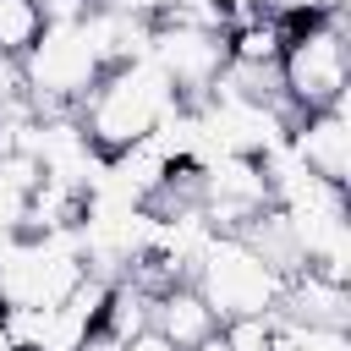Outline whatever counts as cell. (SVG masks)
I'll use <instances>...</instances> for the list:
<instances>
[{"instance_id": "1", "label": "cell", "mask_w": 351, "mask_h": 351, "mask_svg": "<svg viewBox=\"0 0 351 351\" xmlns=\"http://www.w3.org/2000/svg\"><path fill=\"white\" fill-rule=\"evenodd\" d=\"M181 104H186V99L176 93V82L143 55V60L104 66L99 82L82 93V104H77L71 115H77V126L88 132V143L110 159V154L154 137V126H159L170 110H181Z\"/></svg>"}, {"instance_id": "2", "label": "cell", "mask_w": 351, "mask_h": 351, "mask_svg": "<svg viewBox=\"0 0 351 351\" xmlns=\"http://www.w3.org/2000/svg\"><path fill=\"white\" fill-rule=\"evenodd\" d=\"M274 71H280V99L291 104V115L346 104V88H351V27H346V11L296 16Z\"/></svg>"}, {"instance_id": "3", "label": "cell", "mask_w": 351, "mask_h": 351, "mask_svg": "<svg viewBox=\"0 0 351 351\" xmlns=\"http://www.w3.org/2000/svg\"><path fill=\"white\" fill-rule=\"evenodd\" d=\"M186 280L197 285V296L214 307L219 324L225 318H247V313H274L280 285H285V274L247 236H225V230L208 236V247H203V258L192 263Z\"/></svg>"}, {"instance_id": "4", "label": "cell", "mask_w": 351, "mask_h": 351, "mask_svg": "<svg viewBox=\"0 0 351 351\" xmlns=\"http://www.w3.org/2000/svg\"><path fill=\"white\" fill-rule=\"evenodd\" d=\"M104 60L82 22H44V33L22 55V82L33 115H66L82 104V93L99 82Z\"/></svg>"}, {"instance_id": "5", "label": "cell", "mask_w": 351, "mask_h": 351, "mask_svg": "<svg viewBox=\"0 0 351 351\" xmlns=\"http://www.w3.org/2000/svg\"><path fill=\"white\" fill-rule=\"evenodd\" d=\"M269 203H274V186H269V165L263 159L214 154V159L197 165V214L208 219V230L241 236Z\"/></svg>"}, {"instance_id": "6", "label": "cell", "mask_w": 351, "mask_h": 351, "mask_svg": "<svg viewBox=\"0 0 351 351\" xmlns=\"http://www.w3.org/2000/svg\"><path fill=\"white\" fill-rule=\"evenodd\" d=\"M148 60L176 82V93L186 104H197L219 71H225V33L214 27H186V22H154L148 33Z\"/></svg>"}, {"instance_id": "7", "label": "cell", "mask_w": 351, "mask_h": 351, "mask_svg": "<svg viewBox=\"0 0 351 351\" xmlns=\"http://www.w3.org/2000/svg\"><path fill=\"white\" fill-rule=\"evenodd\" d=\"M291 159L335 186H351V104H329V110H302L291 121L285 137Z\"/></svg>"}, {"instance_id": "8", "label": "cell", "mask_w": 351, "mask_h": 351, "mask_svg": "<svg viewBox=\"0 0 351 351\" xmlns=\"http://www.w3.org/2000/svg\"><path fill=\"white\" fill-rule=\"evenodd\" d=\"M274 318L307 324V329H351V280H335L324 269H291L274 302Z\"/></svg>"}, {"instance_id": "9", "label": "cell", "mask_w": 351, "mask_h": 351, "mask_svg": "<svg viewBox=\"0 0 351 351\" xmlns=\"http://www.w3.org/2000/svg\"><path fill=\"white\" fill-rule=\"evenodd\" d=\"M154 329H159L176 351H186V346L208 340V335L219 329V318H214V307L197 296L192 280H170V285L154 296Z\"/></svg>"}, {"instance_id": "10", "label": "cell", "mask_w": 351, "mask_h": 351, "mask_svg": "<svg viewBox=\"0 0 351 351\" xmlns=\"http://www.w3.org/2000/svg\"><path fill=\"white\" fill-rule=\"evenodd\" d=\"M285 38H291V22L285 16H269V11H247L225 27V60L230 66H252V71H274L280 55H285Z\"/></svg>"}, {"instance_id": "11", "label": "cell", "mask_w": 351, "mask_h": 351, "mask_svg": "<svg viewBox=\"0 0 351 351\" xmlns=\"http://www.w3.org/2000/svg\"><path fill=\"white\" fill-rule=\"evenodd\" d=\"M44 33L38 0H0V55H27V44Z\"/></svg>"}, {"instance_id": "12", "label": "cell", "mask_w": 351, "mask_h": 351, "mask_svg": "<svg viewBox=\"0 0 351 351\" xmlns=\"http://www.w3.org/2000/svg\"><path fill=\"white\" fill-rule=\"evenodd\" d=\"M219 346H225V351H274V318H269V313L225 318V324H219Z\"/></svg>"}, {"instance_id": "13", "label": "cell", "mask_w": 351, "mask_h": 351, "mask_svg": "<svg viewBox=\"0 0 351 351\" xmlns=\"http://www.w3.org/2000/svg\"><path fill=\"white\" fill-rule=\"evenodd\" d=\"M27 104V82H22V60L16 55H0V115Z\"/></svg>"}, {"instance_id": "14", "label": "cell", "mask_w": 351, "mask_h": 351, "mask_svg": "<svg viewBox=\"0 0 351 351\" xmlns=\"http://www.w3.org/2000/svg\"><path fill=\"white\" fill-rule=\"evenodd\" d=\"M88 351H176V346H170V340L148 324V329H137V335H126V340H104V335H99Z\"/></svg>"}, {"instance_id": "15", "label": "cell", "mask_w": 351, "mask_h": 351, "mask_svg": "<svg viewBox=\"0 0 351 351\" xmlns=\"http://www.w3.org/2000/svg\"><path fill=\"white\" fill-rule=\"evenodd\" d=\"M104 5H115V11H126V16H137V22H148V27L176 11V0H104Z\"/></svg>"}, {"instance_id": "16", "label": "cell", "mask_w": 351, "mask_h": 351, "mask_svg": "<svg viewBox=\"0 0 351 351\" xmlns=\"http://www.w3.org/2000/svg\"><path fill=\"white\" fill-rule=\"evenodd\" d=\"M93 5H99V0H38L44 22H88Z\"/></svg>"}, {"instance_id": "17", "label": "cell", "mask_w": 351, "mask_h": 351, "mask_svg": "<svg viewBox=\"0 0 351 351\" xmlns=\"http://www.w3.org/2000/svg\"><path fill=\"white\" fill-rule=\"evenodd\" d=\"M186 351H225V346H219V329H214L208 340H197V346H186Z\"/></svg>"}]
</instances>
